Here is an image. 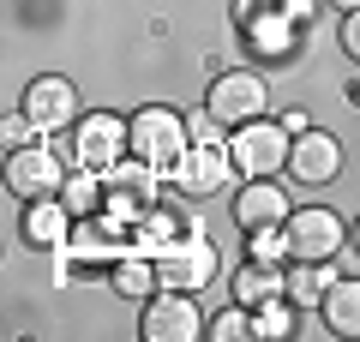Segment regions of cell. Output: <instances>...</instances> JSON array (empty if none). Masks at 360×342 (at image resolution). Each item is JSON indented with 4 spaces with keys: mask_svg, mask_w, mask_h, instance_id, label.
Instances as JSON below:
<instances>
[{
    "mask_svg": "<svg viewBox=\"0 0 360 342\" xmlns=\"http://www.w3.org/2000/svg\"><path fill=\"white\" fill-rule=\"evenodd\" d=\"M307 0H234V30L258 61H288L295 49H307Z\"/></svg>",
    "mask_w": 360,
    "mask_h": 342,
    "instance_id": "6da1fadb",
    "label": "cell"
},
{
    "mask_svg": "<svg viewBox=\"0 0 360 342\" xmlns=\"http://www.w3.org/2000/svg\"><path fill=\"white\" fill-rule=\"evenodd\" d=\"M217 270H222L217 241H210L198 222H186L174 241L156 253V277H162V289H186V294H198V289H210V282H217Z\"/></svg>",
    "mask_w": 360,
    "mask_h": 342,
    "instance_id": "7a4b0ae2",
    "label": "cell"
},
{
    "mask_svg": "<svg viewBox=\"0 0 360 342\" xmlns=\"http://www.w3.org/2000/svg\"><path fill=\"white\" fill-rule=\"evenodd\" d=\"M103 180H108L103 216H108V222H120V228L132 234V228H139L144 216H150L156 204H162V198H156V186H162L168 175H162V168H150V163H139V156H120V163L108 168Z\"/></svg>",
    "mask_w": 360,
    "mask_h": 342,
    "instance_id": "3957f363",
    "label": "cell"
},
{
    "mask_svg": "<svg viewBox=\"0 0 360 342\" xmlns=\"http://www.w3.org/2000/svg\"><path fill=\"white\" fill-rule=\"evenodd\" d=\"M186 144H193V120L180 108H168V102H150V108H132V156L150 168H174L180 156H186Z\"/></svg>",
    "mask_w": 360,
    "mask_h": 342,
    "instance_id": "277c9868",
    "label": "cell"
},
{
    "mask_svg": "<svg viewBox=\"0 0 360 342\" xmlns=\"http://www.w3.org/2000/svg\"><path fill=\"white\" fill-rule=\"evenodd\" d=\"M288 151H295V132L283 120H246V127L229 132V156H234V175L246 180H270L288 168Z\"/></svg>",
    "mask_w": 360,
    "mask_h": 342,
    "instance_id": "5b68a950",
    "label": "cell"
},
{
    "mask_svg": "<svg viewBox=\"0 0 360 342\" xmlns=\"http://www.w3.org/2000/svg\"><path fill=\"white\" fill-rule=\"evenodd\" d=\"M66 156H72V168H115L120 156H132V114H78L72 127V144H66Z\"/></svg>",
    "mask_w": 360,
    "mask_h": 342,
    "instance_id": "8992f818",
    "label": "cell"
},
{
    "mask_svg": "<svg viewBox=\"0 0 360 342\" xmlns=\"http://www.w3.org/2000/svg\"><path fill=\"white\" fill-rule=\"evenodd\" d=\"M205 108L217 114L222 127H246V120H264L270 114V84L264 72H252V66H234V72H217L205 90Z\"/></svg>",
    "mask_w": 360,
    "mask_h": 342,
    "instance_id": "52a82bcc",
    "label": "cell"
},
{
    "mask_svg": "<svg viewBox=\"0 0 360 342\" xmlns=\"http://www.w3.org/2000/svg\"><path fill=\"white\" fill-rule=\"evenodd\" d=\"M288 265H295V258H336L348 246V222L342 216L330 210V204H295V210H288Z\"/></svg>",
    "mask_w": 360,
    "mask_h": 342,
    "instance_id": "ba28073f",
    "label": "cell"
},
{
    "mask_svg": "<svg viewBox=\"0 0 360 342\" xmlns=\"http://www.w3.org/2000/svg\"><path fill=\"white\" fill-rule=\"evenodd\" d=\"M229 180H234V156H229V144H210V139H193L186 156L168 168V186L180 198H217Z\"/></svg>",
    "mask_w": 360,
    "mask_h": 342,
    "instance_id": "9c48e42d",
    "label": "cell"
},
{
    "mask_svg": "<svg viewBox=\"0 0 360 342\" xmlns=\"http://www.w3.org/2000/svg\"><path fill=\"white\" fill-rule=\"evenodd\" d=\"M139 336L144 342H198L205 336V312L193 306L186 289H156L139 312Z\"/></svg>",
    "mask_w": 360,
    "mask_h": 342,
    "instance_id": "30bf717a",
    "label": "cell"
},
{
    "mask_svg": "<svg viewBox=\"0 0 360 342\" xmlns=\"http://www.w3.org/2000/svg\"><path fill=\"white\" fill-rule=\"evenodd\" d=\"M66 175L72 168L60 163V151H49V144H18V151H6V192L13 198H54V192L66 186Z\"/></svg>",
    "mask_w": 360,
    "mask_h": 342,
    "instance_id": "8fae6325",
    "label": "cell"
},
{
    "mask_svg": "<svg viewBox=\"0 0 360 342\" xmlns=\"http://www.w3.org/2000/svg\"><path fill=\"white\" fill-rule=\"evenodd\" d=\"M18 108L37 120V132H72L78 127V84L72 78H60V72H42V78H30L25 84V96H18Z\"/></svg>",
    "mask_w": 360,
    "mask_h": 342,
    "instance_id": "7c38bea8",
    "label": "cell"
},
{
    "mask_svg": "<svg viewBox=\"0 0 360 342\" xmlns=\"http://www.w3.org/2000/svg\"><path fill=\"white\" fill-rule=\"evenodd\" d=\"M288 175H295L300 186H330V180L342 175V144H336V132L307 127L295 139V151H288Z\"/></svg>",
    "mask_w": 360,
    "mask_h": 342,
    "instance_id": "4fadbf2b",
    "label": "cell"
},
{
    "mask_svg": "<svg viewBox=\"0 0 360 342\" xmlns=\"http://www.w3.org/2000/svg\"><path fill=\"white\" fill-rule=\"evenodd\" d=\"M288 210H295V198L283 192V180H246L240 192H234V222H240V234H252V228H276L288 222Z\"/></svg>",
    "mask_w": 360,
    "mask_h": 342,
    "instance_id": "5bb4252c",
    "label": "cell"
},
{
    "mask_svg": "<svg viewBox=\"0 0 360 342\" xmlns=\"http://www.w3.org/2000/svg\"><path fill=\"white\" fill-rule=\"evenodd\" d=\"M72 222H78V216L66 210V198L54 192V198H30V210H25V222H18V234H25V246L60 253V246H66V234H72Z\"/></svg>",
    "mask_w": 360,
    "mask_h": 342,
    "instance_id": "9a60e30c",
    "label": "cell"
},
{
    "mask_svg": "<svg viewBox=\"0 0 360 342\" xmlns=\"http://www.w3.org/2000/svg\"><path fill=\"white\" fill-rule=\"evenodd\" d=\"M234 300L240 306H270V300H288V265H264V258H246L234 270Z\"/></svg>",
    "mask_w": 360,
    "mask_h": 342,
    "instance_id": "2e32d148",
    "label": "cell"
},
{
    "mask_svg": "<svg viewBox=\"0 0 360 342\" xmlns=\"http://www.w3.org/2000/svg\"><path fill=\"white\" fill-rule=\"evenodd\" d=\"M319 312H324V324H330V336L360 342V277H336Z\"/></svg>",
    "mask_w": 360,
    "mask_h": 342,
    "instance_id": "e0dca14e",
    "label": "cell"
},
{
    "mask_svg": "<svg viewBox=\"0 0 360 342\" xmlns=\"http://www.w3.org/2000/svg\"><path fill=\"white\" fill-rule=\"evenodd\" d=\"M330 282H336V265H330V258H324V265H319V258H295V265H288V300H295L300 312H307V306L319 312L324 294H330Z\"/></svg>",
    "mask_w": 360,
    "mask_h": 342,
    "instance_id": "ac0fdd59",
    "label": "cell"
},
{
    "mask_svg": "<svg viewBox=\"0 0 360 342\" xmlns=\"http://www.w3.org/2000/svg\"><path fill=\"white\" fill-rule=\"evenodd\" d=\"M115 289L127 294V300H150V294L162 289V277H156V258L132 246V253H127V258L115 265Z\"/></svg>",
    "mask_w": 360,
    "mask_h": 342,
    "instance_id": "d6986e66",
    "label": "cell"
},
{
    "mask_svg": "<svg viewBox=\"0 0 360 342\" xmlns=\"http://www.w3.org/2000/svg\"><path fill=\"white\" fill-rule=\"evenodd\" d=\"M60 198H66V210H72V216H96V210H103V198H108L103 168H72L66 186H60Z\"/></svg>",
    "mask_w": 360,
    "mask_h": 342,
    "instance_id": "ffe728a7",
    "label": "cell"
},
{
    "mask_svg": "<svg viewBox=\"0 0 360 342\" xmlns=\"http://www.w3.org/2000/svg\"><path fill=\"white\" fill-rule=\"evenodd\" d=\"M295 330H300V306L295 300H270V306L252 312V336L258 342H283V336H295Z\"/></svg>",
    "mask_w": 360,
    "mask_h": 342,
    "instance_id": "44dd1931",
    "label": "cell"
},
{
    "mask_svg": "<svg viewBox=\"0 0 360 342\" xmlns=\"http://www.w3.org/2000/svg\"><path fill=\"white\" fill-rule=\"evenodd\" d=\"M246 258H264V265H288V228H252L246 234Z\"/></svg>",
    "mask_w": 360,
    "mask_h": 342,
    "instance_id": "7402d4cb",
    "label": "cell"
},
{
    "mask_svg": "<svg viewBox=\"0 0 360 342\" xmlns=\"http://www.w3.org/2000/svg\"><path fill=\"white\" fill-rule=\"evenodd\" d=\"M205 336H210V342H240V336H252V306L234 300L229 312H217V318L205 324Z\"/></svg>",
    "mask_w": 360,
    "mask_h": 342,
    "instance_id": "603a6c76",
    "label": "cell"
},
{
    "mask_svg": "<svg viewBox=\"0 0 360 342\" xmlns=\"http://www.w3.org/2000/svg\"><path fill=\"white\" fill-rule=\"evenodd\" d=\"M0 139H6V151H18V144H37L42 132H37V120H30V114L18 108V114H6V127H0Z\"/></svg>",
    "mask_w": 360,
    "mask_h": 342,
    "instance_id": "cb8c5ba5",
    "label": "cell"
},
{
    "mask_svg": "<svg viewBox=\"0 0 360 342\" xmlns=\"http://www.w3.org/2000/svg\"><path fill=\"white\" fill-rule=\"evenodd\" d=\"M342 49L348 61H360V13H342Z\"/></svg>",
    "mask_w": 360,
    "mask_h": 342,
    "instance_id": "d4e9b609",
    "label": "cell"
},
{
    "mask_svg": "<svg viewBox=\"0 0 360 342\" xmlns=\"http://www.w3.org/2000/svg\"><path fill=\"white\" fill-rule=\"evenodd\" d=\"M283 127H288V132H295V139H300V132H307L312 120H307V108H288V114H283Z\"/></svg>",
    "mask_w": 360,
    "mask_h": 342,
    "instance_id": "484cf974",
    "label": "cell"
},
{
    "mask_svg": "<svg viewBox=\"0 0 360 342\" xmlns=\"http://www.w3.org/2000/svg\"><path fill=\"white\" fill-rule=\"evenodd\" d=\"M348 246H354V258H360V216H354V228H348Z\"/></svg>",
    "mask_w": 360,
    "mask_h": 342,
    "instance_id": "4316f807",
    "label": "cell"
},
{
    "mask_svg": "<svg viewBox=\"0 0 360 342\" xmlns=\"http://www.w3.org/2000/svg\"><path fill=\"white\" fill-rule=\"evenodd\" d=\"M330 6L336 13H360V0H330Z\"/></svg>",
    "mask_w": 360,
    "mask_h": 342,
    "instance_id": "83f0119b",
    "label": "cell"
}]
</instances>
